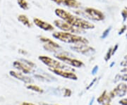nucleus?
<instances>
[{"mask_svg":"<svg viewBox=\"0 0 127 105\" xmlns=\"http://www.w3.org/2000/svg\"><path fill=\"white\" fill-rule=\"evenodd\" d=\"M55 56L58 59L63 61L64 63L71 65V66H72L73 67H76V68H81L82 66H84L83 62L81 61L71 58L70 56H68L64 54H55Z\"/></svg>","mask_w":127,"mask_h":105,"instance_id":"nucleus-5","label":"nucleus"},{"mask_svg":"<svg viewBox=\"0 0 127 105\" xmlns=\"http://www.w3.org/2000/svg\"><path fill=\"white\" fill-rule=\"evenodd\" d=\"M17 3L21 9L23 10L29 9V4L26 0H17Z\"/></svg>","mask_w":127,"mask_h":105,"instance_id":"nucleus-16","label":"nucleus"},{"mask_svg":"<svg viewBox=\"0 0 127 105\" xmlns=\"http://www.w3.org/2000/svg\"><path fill=\"white\" fill-rule=\"evenodd\" d=\"M64 97H70L71 95V90L70 89H65L64 90Z\"/></svg>","mask_w":127,"mask_h":105,"instance_id":"nucleus-22","label":"nucleus"},{"mask_svg":"<svg viewBox=\"0 0 127 105\" xmlns=\"http://www.w3.org/2000/svg\"><path fill=\"white\" fill-rule=\"evenodd\" d=\"M122 16L123 18V21H126L127 19V7H125L124 9L122 11Z\"/></svg>","mask_w":127,"mask_h":105,"instance_id":"nucleus-20","label":"nucleus"},{"mask_svg":"<svg viewBox=\"0 0 127 105\" xmlns=\"http://www.w3.org/2000/svg\"><path fill=\"white\" fill-rule=\"evenodd\" d=\"M71 48L74 52H76L78 53H81L85 55H88L92 54V52H95V50L92 47L88 45L87 44L76 45L71 47Z\"/></svg>","mask_w":127,"mask_h":105,"instance_id":"nucleus-8","label":"nucleus"},{"mask_svg":"<svg viewBox=\"0 0 127 105\" xmlns=\"http://www.w3.org/2000/svg\"><path fill=\"white\" fill-rule=\"evenodd\" d=\"M49 70L51 71L52 73H55L58 76H60L64 78H68V79H71V80H78L77 76L73 72H71L68 70H63V69H50Z\"/></svg>","mask_w":127,"mask_h":105,"instance_id":"nucleus-9","label":"nucleus"},{"mask_svg":"<svg viewBox=\"0 0 127 105\" xmlns=\"http://www.w3.org/2000/svg\"><path fill=\"white\" fill-rule=\"evenodd\" d=\"M21 105H35L34 104H32V103H28V102H23Z\"/></svg>","mask_w":127,"mask_h":105,"instance_id":"nucleus-30","label":"nucleus"},{"mask_svg":"<svg viewBox=\"0 0 127 105\" xmlns=\"http://www.w3.org/2000/svg\"><path fill=\"white\" fill-rule=\"evenodd\" d=\"M97 71H98V66H95V67L93 68V69L92 70V74L93 75H95V73L97 72Z\"/></svg>","mask_w":127,"mask_h":105,"instance_id":"nucleus-26","label":"nucleus"},{"mask_svg":"<svg viewBox=\"0 0 127 105\" xmlns=\"http://www.w3.org/2000/svg\"><path fill=\"white\" fill-rule=\"evenodd\" d=\"M52 36L55 39L59 40L60 41L65 43H71L74 45L79 44H87L88 45L89 42L86 38L83 37L76 35L74 33L66 32H55L52 34Z\"/></svg>","mask_w":127,"mask_h":105,"instance_id":"nucleus-2","label":"nucleus"},{"mask_svg":"<svg viewBox=\"0 0 127 105\" xmlns=\"http://www.w3.org/2000/svg\"><path fill=\"white\" fill-rule=\"evenodd\" d=\"M54 25L57 27L62 30L63 32H71V33H74V34H79V33L83 32V30L73 27L71 25L66 23V21H64L62 19L55 20L54 21Z\"/></svg>","mask_w":127,"mask_h":105,"instance_id":"nucleus-4","label":"nucleus"},{"mask_svg":"<svg viewBox=\"0 0 127 105\" xmlns=\"http://www.w3.org/2000/svg\"><path fill=\"white\" fill-rule=\"evenodd\" d=\"M40 40L41 42H43V47L44 49L46 50L48 52H56L57 49L60 48V46L59 44H57V42L53 41L52 40H51L48 37H40Z\"/></svg>","mask_w":127,"mask_h":105,"instance_id":"nucleus-7","label":"nucleus"},{"mask_svg":"<svg viewBox=\"0 0 127 105\" xmlns=\"http://www.w3.org/2000/svg\"><path fill=\"white\" fill-rule=\"evenodd\" d=\"M121 77H122V76H121L120 75H117V76H116V78H115L116 80H114V82H117V81H118L119 80V79L121 78Z\"/></svg>","mask_w":127,"mask_h":105,"instance_id":"nucleus-29","label":"nucleus"},{"mask_svg":"<svg viewBox=\"0 0 127 105\" xmlns=\"http://www.w3.org/2000/svg\"><path fill=\"white\" fill-rule=\"evenodd\" d=\"M119 104L122 105H127V99H123L119 101Z\"/></svg>","mask_w":127,"mask_h":105,"instance_id":"nucleus-25","label":"nucleus"},{"mask_svg":"<svg viewBox=\"0 0 127 105\" xmlns=\"http://www.w3.org/2000/svg\"><path fill=\"white\" fill-rule=\"evenodd\" d=\"M85 14L88 18H91V20H94L96 21H101L104 19V15L100 10L88 7L84 11Z\"/></svg>","mask_w":127,"mask_h":105,"instance_id":"nucleus-6","label":"nucleus"},{"mask_svg":"<svg viewBox=\"0 0 127 105\" xmlns=\"http://www.w3.org/2000/svg\"><path fill=\"white\" fill-rule=\"evenodd\" d=\"M110 30H111V27H108L107 30H105L103 33H102V35L101 36V38H105V37H107L108 36V35H109V32H110Z\"/></svg>","mask_w":127,"mask_h":105,"instance_id":"nucleus-21","label":"nucleus"},{"mask_svg":"<svg viewBox=\"0 0 127 105\" xmlns=\"http://www.w3.org/2000/svg\"><path fill=\"white\" fill-rule=\"evenodd\" d=\"M106 93H107V92L104 91L103 92V93L97 98V102H98L99 103H100V104H101V103H103L104 102V100H107L108 96L106 95Z\"/></svg>","mask_w":127,"mask_h":105,"instance_id":"nucleus-18","label":"nucleus"},{"mask_svg":"<svg viewBox=\"0 0 127 105\" xmlns=\"http://www.w3.org/2000/svg\"><path fill=\"white\" fill-rule=\"evenodd\" d=\"M127 26H126V25L123 26L122 27V28L120 29V30L119 31V35H122L123 33L126 31V30H127Z\"/></svg>","mask_w":127,"mask_h":105,"instance_id":"nucleus-23","label":"nucleus"},{"mask_svg":"<svg viewBox=\"0 0 127 105\" xmlns=\"http://www.w3.org/2000/svg\"><path fill=\"white\" fill-rule=\"evenodd\" d=\"M121 79H122V80H124V81H127V73L123 75L121 77Z\"/></svg>","mask_w":127,"mask_h":105,"instance_id":"nucleus-28","label":"nucleus"},{"mask_svg":"<svg viewBox=\"0 0 127 105\" xmlns=\"http://www.w3.org/2000/svg\"><path fill=\"white\" fill-rule=\"evenodd\" d=\"M18 21L19 22L23 24L24 26H27L28 27H32V23H31L29 18L26 15L24 14H21L18 16Z\"/></svg>","mask_w":127,"mask_h":105,"instance_id":"nucleus-15","label":"nucleus"},{"mask_svg":"<svg viewBox=\"0 0 127 105\" xmlns=\"http://www.w3.org/2000/svg\"><path fill=\"white\" fill-rule=\"evenodd\" d=\"M112 48L111 47V48H109L108 51H107V54L105 55V57H104V60L106 61H109L110 59V58H111V56H112Z\"/></svg>","mask_w":127,"mask_h":105,"instance_id":"nucleus-19","label":"nucleus"},{"mask_svg":"<svg viewBox=\"0 0 127 105\" xmlns=\"http://www.w3.org/2000/svg\"><path fill=\"white\" fill-rule=\"evenodd\" d=\"M26 87L29 90H31L32 91L37 92H39V93H42L43 92V90L40 87L35 85H28Z\"/></svg>","mask_w":127,"mask_h":105,"instance_id":"nucleus-17","label":"nucleus"},{"mask_svg":"<svg viewBox=\"0 0 127 105\" xmlns=\"http://www.w3.org/2000/svg\"><path fill=\"white\" fill-rule=\"evenodd\" d=\"M114 64H115V63H114V62H113V63H112V64H111V65H110V67H112V66H113L114 65Z\"/></svg>","mask_w":127,"mask_h":105,"instance_id":"nucleus-35","label":"nucleus"},{"mask_svg":"<svg viewBox=\"0 0 127 105\" xmlns=\"http://www.w3.org/2000/svg\"><path fill=\"white\" fill-rule=\"evenodd\" d=\"M9 73H10V75L11 76H13L14 78H16L18 80H21L23 82H26V83H30V82H32V80L30 77L24 76L21 73H18V72L14 71H11L9 72Z\"/></svg>","mask_w":127,"mask_h":105,"instance_id":"nucleus-14","label":"nucleus"},{"mask_svg":"<svg viewBox=\"0 0 127 105\" xmlns=\"http://www.w3.org/2000/svg\"><path fill=\"white\" fill-rule=\"evenodd\" d=\"M110 105L109 104H107V105Z\"/></svg>","mask_w":127,"mask_h":105,"instance_id":"nucleus-37","label":"nucleus"},{"mask_svg":"<svg viewBox=\"0 0 127 105\" xmlns=\"http://www.w3.org/2000/svg\"><path fill=\"white\" fill-rule=\"evenodd\" d=\"M96 80H97V78H94V79L93 80V81H92V82H91V83L89 84V85H88V86L86 87V90H89V89H90V88H91V87H92L93 85V84H94V83L96 82Z\"/></svg>","mask_w":127,"mask_h":105,"instance_id":"nucleus-24","label":"nucleus"},{"mask_svg":"<svg viewBox=\"0 0 127 105\" xmlns=\"http://www.w3.org/2000/svg\"><path fill=\"white\" fill-rule=\"evenodd\" d=\"M124 59H126V60H127V56H125V57H124Z\"/></svg>","mask_w":127,"mask_h":105,"instance_id":"nucleus-36","label":"nucleus"},{"mask_svg":"<svg viewBox=\"0 0 127 105\" xmlns=\"http://www.w3.org/2000/svg\"><path fill=\"white\" fill-rule=\"evenodd\" d=\"M59 5H63L70 8H78L81 6V3L77 0H52Z\"/></svg>","mask_w":127,"mask_h":105,"instance_id":"nucleus-13","label":"nucleus"},{"mask_svg":"<svg viewBox=\"0 0 127 105\" xmlns=\"http://www.w3.org/2000/svg\"><path fill=\"white\" fill-rule=\"evenodd\" d=\"M121 65L123 66H127V60L126 61H123L122 63L121 64Z\"/></svg>","mask_w":127,"mask_h":105,"instance_id":"nucleus-31","label":"nucleus"},{"mask_svg":"<svg viewBox=\"0 0 127 105\" xmlns=\"http://www.w3.org/2000/svg\"><path fill=\"white\" fill-rule=\"evenodd\" d=\"M33 23L35 24L38 27H40L42 30H44L45 31H52L55 30V27L48 22H46L43 20H41L40 18H33Z\"/></svg>","mask_w":127,"mask_h":105,"instance_id":"nucleus-10","label":"nucleus"},{"mask_svg":"<svg viewBox=\"0 0 127 105\" xmlns=\"http://www.w3.org/2000/svg\"><path fill=\"white\" fill-rule=\"evenodd\" d=\"M39 59L46 66L50 67V69H63V70H70L67 66L64 64L61 63L59 61L54 59L52 58H50L47 56H40Z\"/></svg>","mask_w":127,"mask_h":105,"instance_id":"nucleus-3","label":"nucleus"},{"mask_svg":"<svg viewBox=\"0 0 127 105\" xmlns=\"http://www.w3.org/2000/svg\"><path fill=\"white\" fill-rule=\"evenodd\" d=\"M127 92V85L124 83H120L117 85V87L114 88L113 91L111 92L110 95L111 97H114V96L124 97Z\"/></svg>","mask_w":127,"mask_h":105,"instance_id":"nucleus-12","label":"nucleus"},{"mask_svg":"<svg viewBox=\"0 0 127 105\" xmlns=\"http://www.w3.org/2000/svg\"><path fill=\"white\" fill-rule=\"evenodd\" d=\"M119 47V45L118 44H117V45H115V46H114V47L113 49H112V55L116 52V51L117 50V49H118Z\"/></svg>","mask_w":127,"mask_h":105,"instance_id":"nucleus-27","label":"nucleus"},{"mask_svg":"<svg viewBox=\"0 0 127 105\" xmlns=\"http://www.w3.org/2000/svg\"><path fill=\"white\" fill-rule=\"evenodd\" d=\"M21 61L23 62H21V61H14V64H13V66H14V68H16V69L21 71L22 73H26V74L31 73L32 68L31 66H29L28 64H26L23 59L21 60Z\"/></svg>","mask_w":127,"mask_h":105,"instance_id":"nucleus-11","label":"nucleus"},{"mask_svg":"<svg viewBox=\"0 0 127 105\" xmlns=\"http://www.w3.org/2000/svg\"><path fill=\"white\" fill-rule=\"evenodd\" d=\"M94 100H95V98H94V97H93V99H92V100L91 101V102H90V104H89V105H93V101H94Z\"/></svg>","mask_w":127,"mask_h":105,"instance_id":"nucleus-32","label":"nucleus"},{"mask_svg":"<svg viewBox=\"0 0 127 105\" xmlns=\"http://www.w3.org/2000/svg\"><path fill=\"white\" fill-rule=\"evenodd\" d=\"M122 72H127V68H124V69H122Z\"/></svg>","mask_w":127,"mask_h":105,"instance_id":"nucleus-33","label":"nucleus"},{"mask_svg":"<svg viewBox=\"0 0 127 105\" xmlns=\"http://www.w3.org/2000/svg\"><path fill=\"white\" fill-rule=\"evenodd\" d=\"M42 105H50V104H42Z\"/></svg>","mask_w":127,"mask_h":105,"instance_id":"nucleus-34","label":"nucleus"},{"mask_svg":"<svg viewBox=\"0 0 127 105\" xmlns=\"http://www.w3.org/2000/svg\"><path fill=\"white\" fill-rule=\"evenodd\" d=\"M55 14L63 20L66 23H69L72 26L77 27L82 30H90L93 29L95 27V25L93 23H90L86 20L83 18L74 16L70 12H68L63 9H55Z\"/></svg>","mask_w":127,"mask_h":105,"instance_id":"nucleus-1","label":"nucleus"}]
</instances>
